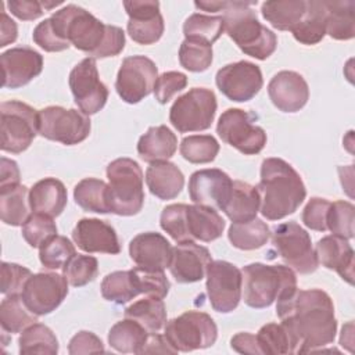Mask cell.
<instances>
[{
	"label": "cell",
	"mask_w": 355,
	"mask_h": 355,
	"mask_svg": "<svg viewBox=\"0 0 355 355\" xmlns=\"http://www.w3.org/2000/svg\"><path fill=\"white\" fill-rule=\"evenodd\" d=\"M72 240L85 252L119 254L121 244L115 229L97 218H83L78 220L72 230Z\"/></svg>",
	"instance_id": "obj_22"
},
{
	"label": "cell",
	"mask_w": 355,
	"mask_h": 355,
	"mask_svg": "<svg viewBox=\"0 0 355 355\" xmlns=\"http://www.w3.org/2000/svg\"><path fill=\"white\" fill-rule=\"evenodd\" d=\"M68 280L55 272H40L32 275L21 293L26 308L37 315H47L55 311L68 294Z\"/></svg>",
	"instance_id": "obj_16"
},
{
	"label": "cell",
	"mask_w": 355,
	"mask_h": 355,
	"mask_svg": "<svg viewBox=\"0 0 355 355\" xmlns=\"http://www.w3.org/2000/svg\"><path fill=\"white\" fill-rule=\"evenodd\" d=\"M164 336L178 352H190L212 347L218 337V327L208 313L187 311L165 323Z\"/></svg>",
	"instance_id": "obj_7"
},
{
	"label": "cell",
	"mask_w": 355,
	"mask_h": 355,
	"mask_svg": "<svg viewBox=\"0 0 355 355\" xmlns=\"http://www.w3.org/2000/svg\"><path fill=\"white\" fill-rule=\"evenodd\" d=\"M354 220H355V208L348 201H334L330 202L327 216H326V227L334 236H340L343 239L354 237Z\"/></svg>",
	"instance_id": "obj_47"
},
{
	"label": "cell",
	"mask_w": 355,
	"mask_h": 355,
	"mask_svg": "<svg viewBox=\"0 0 355 355\" xmlns=\"http://www.w3.org/2000/svg\"><path fill=\"white\" fill-rule=\"evenodd\" d=\"M61 1H36V0H10L7 1L8 10L12 15L22 21H32L43 15L44 11L60 6Z\"/></svg>",
	"instance_id": "obj_55"
},
{
	"label": "cell",
	"mask_w": 355,
	"mask_h": 355,
	"mask_svg": "<svg viewBox=\"0 0 355 355\" xmlns=\"http://www.w3.org/2000/svg\"><path fill=\"white\" fill-rule=\"evenodd\" d=\"M255 337L261 354H295L293 337L282 322L262 326Z\"/></svg>",
	"instance_id": "obj_42"
},
{
	"label": "cell",
	"mask_w": 355,
	"mask_h": 355,
	"mask_svg": "<svg viewBox=\"0 0 355 355\" xmlns=\"http://www.w3.org/2000/svg\"><path fill=\"white\" fill-rule=\"evenodd\" d=\"M150 331L137 320L125 318L116 322L108 331V344L122 354H140L147 343Z\"/></svg>",
	"instance_id": "obj_31"
},
{
	"label": "cell",
	"mask_w": 355,
	"mask_h": 355,
	"mask_svg": "<svg viewBox=\"0 0 355 355\" xmlns=\"http://www.w3.org/2000/svg\"><path fill=\"white\" fill-rule=\"evenodd\" d=\"M69 87L79 110L89 115L97 114L108 100V89L100 80L96 58L86 57L69 72Z\"/></svg>",
	"instance_id": "obj_15"
},
{
	"label": "cell",
	"mask_w": 355,
	"mask_h": 355,
	"mask_svg": "<svg viewBox=\"0 0 355 355\" xmlns=\"http://www.w3.org/2000/svg\"><path fill=\"white\" fill-rule=\"evenodd\" d=\"M110 209L119 216H132L144 204L143 171L132 158H116L107 166Z\"/></svg>",
	"instance_id": "obj_6"
},
{
	"label": "cell",
	"mask_w": 355,
	"mask_h": 355,
	"mask_svg": "<svg viewBox=\"0 0 355 355\" xmlns=\"http://www.w3.org/2000/svg\"><path fill=\"white\" fill-rule=\"evenodd\" d=\"M295 290L297 277L290 266L255 262L241 270V297L251 308H268Z\"/></svg>",
	"instance_id": "obj_5"
},
{
	"label": "cell",
	"mask_w": 355,
	"mask_h": 355,
	"mask_svg": "<svg viewBox=\"0 0 355 355\" xmlns=\"http://www.w3.org/2000/svg\"><path fill=\"white\" fill-rule=\"evenodd\" d=\"M125 318H130L141 323L150 333H158L166 323V309L162 298H141L125 309Z\"/></svg>",
	"instance_id": "obj_39"
},
{
	"label": "cell",
	"mask_w": 355,
	"mask_h": 355,
	"mask_svg": "<svg viewBox=\"0 0 355 355\" xmlns=\"http://www.w3.org/2000/svg\"><path fill=\"white\" fill-rule=\"evenodd\" d=\"M68 352L71 355L104 352V345H103V341L94 333L82 330L71 338L68 344Z\"/></svg>",
	"instance_id": "obj_57"
},
{
	"label": "cell",
	"mask_w": 355,
	"mask_h": 355,
	"mask_svg": "<svg viewBox=\"0 0 355 355\" xmlns=\"http://www.w3.org/2000/svg\"><path fill=\"white\" fill-rule=\"evenodd\" d=\"M54 236H57V226L47 215L33 212L22 225V237L33 248H40Z\"/></svg>",
	"instance_id": "obj_50"
},
{
	"label": "cell",
	"mask_w": 355,
	"mask_h": 355,
	"mask_svg": "<svg viewBox=\"0 0 355 355\" xmlns=\"http://www.w3.org/2000/svg\"><path fill=\"white\" fill-rule=\"evenodd\" d=\"M146 183L153 196L159 200H172L180 194L184 176L173 162L158 161L147 168Z\"/></svg>",
	"instance_id": "obj_28"
},
{
	"label": "cell",
	"mask_w": 355,
	"mask_h": 355,
	"mask_svg": "<svg viewBox=\"0 0 355 355\" xmlns=\"http://www.w3.org/2000/svg\"><path fill=\"white\" fill-rule=\"evenodd\" d=\"M19 354H49L58 352V340L53 330L43 323H33L26 327L18 338Z\"/></svg>",
	"instance_id": "obj_40"
},
{
	"label": "cell",
	"mask_w": 355,
	"mask_h": 355,
	"mask_svg": "<svg viewBox=\"0 0 355 355\" xmlns=\"http://www.w3.org/2000/svg\"><path fill=\"white\" fill-rule=\"evenodd\" d=\"M90 129L89 116L75 108L50 105L39 111V135L44 139L73 146L87 139Z\"/></svg>",
	"instance_id": "obj_10"
},
{
	"label": "cell",
	"mask_w": 355,
	"mask_h": 355,
	"mask_svg": "<svg viewBox=\"0 0 355 355\" xmlns=\"http://www.w3.org/2000/svg\"><path fill=\"white\" fill-rule=\"evenodd\" d=\"M75 255V245L65 236H54L39 248V259L46 269H62Z\"/></svg>",
	"instance_id": "obj_46"
},
{
	"label": "cell",
	"mask_w": 355,
	"mask_h": 355,
	"mask_svg": "<svg viewBox=\"0 0 355 355\" xmlns=\"http://www.w3.org/2000/svg\"><path fill=\"white\" fill-rule=\"evenodd\" d=\"M36 322L37 315L26 308L21 294H10L1 301L0 324L3 333H21Z\"/></svg>",
	"instance_id": "obj_38"
},
{
	"label": "cell",
	"mask_w": 355,
	"mask_h": 355,
	"mask_svg": "<svg viewBox=\"0 0 355 355\" xmlns=\"http://www.w3.org/2000/svg\"><path fill=\"white\" fill-rule=\"evenodd\" d=\"M128 21V33L139 44H154L164 33V18L159 12V3L155 0L123 1Z\"/></svg>",
	"instance_id": "obj_19"
},
{
	"label": "cell",
	"mask_w": 355,
	"mask_h": 355,
	"mask_svg": "<svg viewBox=\"0 0 355 355\" xmlns=\"http://www.w3.org/2000/svg\"><path fill=\"white\" fill-rule=\"evenodd\" d=\"M306 10L304 0L265 1L261 6L262 17L277 31H293Z\"/></svg>",
	"instance_id": "obj_34"
},
{
	"label": "cell",
	"mask_w": 355,
	"mask_h": 355,
	"mask_svg": "<svg viewBox=\"0 0 355 355\" xmlns=\"http://www.w3.org/2000/svg\"><path fill=\"white\" fill-rule=\"evenodd\" d=\"M32 272L18 263L1 262V294H21Z\"/></svg>",
	"instance_id": "obj_52"
},
{
	"label": "cell",
	"mask_w": 355,
	"mask_h": 355,
	"mask_svg": "<svg viewBox=\"0 0 355 355\" xmlns=\"http://www.w3.org/2000/svg\"><path fill=\"white\" fill-rule=\"evenodd\" d=\"M225 31L222 15L191 14L183 24V35L186 39L200 40L212 46Z\"/></svg>",
	"instance_id": "obj_41"
},
{
	"label": "cell",
	"mask_w": 355,
	"mask_h": 355,
	"mask_svg": "<svg viewBox=\"0 0 355 355\" xmlns=\"http://www.w3.org/2000/svg\"><path fill=\"white\" fill-rule=\"evenodd\" d=\"M0 190L19 184V168L14 159L1 157L0 159Z\"/></svg>",
	"instance_id": "obj_58"
},
{
	"label": "cell",
	"mask_w": 355,
	"mask_h": 355,
	"mask_svg": "<svg viewBox=\"0 0 355 355\" xmlns=\"http://www.w3.org/2000/svg\"><path fill=\"white\" fill-rule=\"evenodd\" d=\"M186 205L187 204H171L161 212L159 225L176 243L189 241L186 234Z\"/></svg>",
	"instance_id": "obj_51"
},
{
	"label": "cell",
	"mask_w": 355,
	"mask_h": 355,
	"mask_svg": "<svg viewBox=\"0 0 355 355\" xmlns=\"http://www.w3.org/2000/svg\"><path fill=\"white\" fill-rule=\"evenodd\" d=\"M29 190L24 184L0 190V215L1 220L10 226H22L29 214Z\"/></svg>",
	"instance_id": "obj_35"
},
{
	"label": "cell",
	"mask_w": 355,
	"mask_h": 355,
	"mask_svg": "<svg viewBox=\"0 0 355 355\" xmlns=\"http://www.w3.org/2000/svg\"><path fill=\"white\" fill-rule=\"evenodd\" d=\"M207 293L214 311L229 313L241 300V270L227 261H211L207 268Z\"/></svg>",
	"instance_id": "obj_14"
},
{
	"label": "cell",
	"mask_w": 355,
	"mask_h": 355,
	"mask_svg": "<svg viewBox=\"0 0 355 355\" xmlns=\"http://www.w3.org/2000/svg\"><path fill=\"white\" fill-rule=\"evenodd\" d=\"M3 71V87L18 89L28 85L40 75L43 69V57L39 51L22 46L12 47L0 54Z\"/></svg>",
	"instance_id": "obj_20"
},
{
	"label": "cell",
	"mask_w": 355,
	"mask_h": 355,
	"mask_svg": "<svg viewBox=\"0 0 355 355\" xmlns=\"http://www.w3.org/2000/svg\"><path fill=\"white\" fill-rule=\"evenodd\" d=\"M18 36L17 24L7 15L4 10V4H1V39H0V47H4L12 42H15Z\"/></svg>",
	"instance_id": "obj_61"
},
{
	"label": "cell",
	"mask_w": 355,
	"mask_h": 355,
	"mask_svg": "<svg viewBox=\"0 0 355 355\" xmlns=\"http://www.w3.org/2000/svg\"><path fill=\"white\" fill-rule=\"evenodd\" d=\"M33 42L42 47L44 51L55 53V51H64L67 50L71 44L67 42H62L53 31L50 19H44L36 25L32 33Z\"/></svg>",
	"instance_id": "obj_56"
},
{
	"label": "cell",
	"mask_w": 355,
	"mask_h": 355,
	"mask_svg": "<svg viewBox=\"0 0 355 355\" xmlns=\"http://www.w3.org/2000/svg\"><path fill=\"white\" fill-rule=\"evenodd\" d=\"M176 354L178 351L169 344L165 336H161L158 333H151L147 338V343L144 344L140 354Z\"/></svg>",
	"instance_id": "obj_60"
},
{
	"label": "cell",
	"mask_w": 355,
	"mask_h": 355,
	"mask_svg": "<svg viewBox=\"0 0 355 355\" xmlns=\"http://www.w3.org/2000/svg\"><path fill=\"white\" fill-rule=\"evenodd\" d=\"M179 62L190 72H204L212 62V46L200 40L184 39L179 49Z\"/></svg>",
	"instance_id": "obj_45"
},
{
	"label": "cell",
	"mask_w": 355,
	"mask_h": 355,
	"mask_svg": "<svg viewBox=\"0 0 355 355\" xmlns=\"http://www.w3.org/2000/svg\"><path fill=\"white\" fill-rule=\"evenodd\" d=\"M172 245L159 233L146 232L135 236L129 244L132 261L144 269L165 270L172 259Z\"/></svg>",
	"instance_id": "obj_24"
},
{
	"label": "cell",
	"mask_w": 355,
	"mask_h": 355,
	"mask_svg": "<svg viewBox=\"0 0 355 355\" xmlns=\"http://www.w3.org/2000/svg\"><path fill=\"white\" fill-rule=\"evenodd\" d=\"M158 79L155 62L146 55L123 58L116 75L115 89L128 104H136L154 92Z\"/></svg>",
	"instance_id": "obj_13"
},
{
	"label": "cell",
	"mask_w": 355,
	"mask_h": 355,
	"mask_svg": "<svg viewBox=\"0 0 355 355\" xmlns=\"http://www.w3.org/2000/svg\"><path fill=\"white\" fill-rule=\"evenodd\" d=\"M215 82L218 89L236 103L251 100L263 85L261 68L244 60L222 67L216 72Z\"/></svg>",
	"instance_id": "obj_17"
},
{
	"label": "cell",
	"mask_w": 355,
	"mask_h": 355,
	"mask_svg": "<svg viewBox=\"0 0 355 355\" xmlns=\"http://www.w3.org/2000/svg\"><path fill=\"white\" fill-rule=\"evenodd\" d=\"M130 275L139 294L165 298L171 288V283L164 270H150L141 266H135L130 269Z\"/></svg>",
	"instance_id": "obj_48"
},
{
	"label": "cell",
	"mask_w": 355,
	"mask_h": 355,
	"mask_svg": "<svg viewBox=\"0 0 355 355\" xmlns=\"http://www.w3.org/2000/svg\"><path fill=\"white\" fill-rule=\"evenodd\" d=\"M0 115L1 150L11 154L25 151L39 133V111L22 101L10 100L0 104Z\"/></svg>",
	"instance_id": "obj_8"
},
{
	"label": "cell",
	"mask_w": 355,
	"mask_h": 355,
	"mask_svg": "<svg viewBox=\"0 0 355 355\" xmlns=\"http://www.w3.org/2000/svg\"><path fill=\"white\" fill-rule=\"evenodd\" d=\"M233 189L230 176L218 168L200 169L189 179V196L194 204L223 211Z\"/></svg>",
	"instance_id": "obj_18"
},
{
	"label": "cell",
	"mask_w": 355,
	"mask_h": 355,
	"mask_svg": "<svg viewBox=\"0 0 355 355\" xmlns=\"http://www.w3.org/2000/svg\"><path fill=\"white\" fill-rule=\"evenodd\" d=\"M293 36L297 42L312 46L319 43L326 35V7L324 1H306V10L302 19L293 28Z\"/></svg>",
	"instance_id": "obj_33"
},
{
	"label": "cell",
	"mask_w": 355,
	"mask_h": 355,
	"mask_svg": "<svg viewBox=\"0 0 355 355\" xmlns=\"http://www.w3.org/2000/svg\"><path fill=\"white\" fill-rule=\"evenodd\" d=\"M216 107V96L212 90L193 87L175 100L169 110V121L180 133L201 132L214 122Z\"/></svg>",
	"instance_id": "obj_9"
},
{
	"label": "cell",
	"mask_w": 355,
	"mask_h": 355,
	"mask_svg": "<svg viewBox=\"0 0 355 355\" xmlns=\"http://www.w3.org/2000/svg\"><path fill=\"white\" fill-rule=\"evenodd\" d=\"M276 313L293 337L295 354L318 351L336 338L334 305L323 290L297 288L293 294L277 300Z\"/></svg>",
	"instance_id": "obj_1"
},
{
	"label": "cell",
	"mask_w": 355,
	"mask_h": 355,
	"mask_svg": "<svg viewBox=\"0 0 355 355\" xmlns=\"http://www.w3.org/2000/svg\"><path fill=\"white\" fill-rule=\"evenodd\" d=\"M68 194L64 183L55 178H44L29 190L31 209L50 218L61 215L67 205Z\"/></svg>",
	"instance_id": "obj_27"
},
{
	"label": "cell",
	"mask_w": 355,
	"mask_h": 355,
	"mask_svg": "<svg viewBox=\"0 0 355 355\" xmlns=\"http://www.w3.org/2000/svg\"><path fill=\"white\" fill-rule=\"evenodd\" d=\"M330 207V201L320 197H312L302 211L304 225L316 232H326V216Z\"/></svg>",
	"instance_id": "obj_54"
},
{
	"label": "cell",
	"mask_w": 355,
	"mask_h": 355,
	"mask_svg": "<svg viewBox=\"0 0 355 355\" xmlns=\"http://www.w3.org/2000/svg\"><path fill=\"white\" fill-rule=\"evenodd\" d=\"M178 148L176 135L165 125L151 126L137 141V153L146 162L168 161Z\"/></svg>",
	"instance_id": "obj_29"
},
{
	"label": "cell",
	"mask_w": 355,
	"mask_h": 355,
	"mask_svg": "<svg viewBox=\"0 0 355 355\" xmlns=\"http://www.w3.org/2000/svg\"><path fill=\"white\" fill-rule=\"evenodd\" d=\"M225 225L216 209L198 204L186 205V234L189 241H214L222 236Z\"/></svg>",
	"instance_id": "obj_26"
},
{
	"label": "cell",
	"mask_w": 355,
	"mask_h": 355,
	"mask_svg": "<svg viewBox=\"0 0 355 355\" xmlns=\"http://www.w3.org/2000/svg\"><path fill=\"white\" fill-rule=\"evenodd\" d=\"M254 4L257 1H225L222 8L223 25L229 37L244 54L257 60H266L275 53L277 37L258 21L257 12L251 8Z\"/></svg>",
	"instance_id": "obj_4"
},
{
	"label": "cell",
	"mask_w": 355,
	"mask_h": 355,
	"mask_svg": "<svg viewBox=\"0 0 355 355\" xmlns=\"http://www.w3.org/2000/svg\"><path fill=\"white\" fill-rule=\"evenodd\" d=\"M229 241L233 247L244 251L261 248L270 237L269 226L258 218L248 222L232 223L227 232Z\"/></svg>",
	"instance_id": "obj_37"
},
{
	"label": "cell",
	"mask_w": 355,
	"mask_h": 355,
	"mask_svg": "<svg viewBox=\"0 0 355 355\" xmlns=\"http://www.w3.org/2000/svg\"><path fill=\"white\" fill-rule=\"evenodd\" d=\"M216 133L222 141L245 155L261 153L266 144L265 130L254 125L251 115L240 108H229L219 116Z\"/></svg>",
	"instance_id": "obj_12"
},
{
	"label": "cell",
	"mask_w": 355,
	"mask_h": 355,
	"mask_svg": "<svg viewBox=\"0 0 355 355\" xmlns=\"http://www.w3.org/2000/svg\"><path fill=\"white\" fill-rule=\"evenodd\" d=\"M272 243L282 259L298 273L308 275L318 269L319 261L311 236L297 222L279 225L272 234Z\"/></svg>",
	"instance_id": "obj_11"
},
{
	"label": "cell",
	"mask_w": 355,
	"mask_h": 355,
	"mask_svg": "<svg viewBox=\"0 0 355 355\" xmlns=\"http://www.w3.org/2000/svg\"><path fill=\"white\" fill-rule=\"evenodd\" d=\"M268 94L277 110L283 112H297L306 104L309 87L298 72L280 71L270 79Z\"/></svg>",
	"instance_id": "obj_23"
},
{
	"label": "cell",
	"mask_w": 355,
	"mask_h": 355,
	"mask_svg": "<svg viewBox=\"0 0 355 355\" xmlns=\"http://www.w3.org/2000/svg\"><path fill=\"white\" fill-rule=\"evenodd\" d=\"M230 347L240 354H261L257 337L251 333H237L232 337Z\"/></svg>",
	"instance_id": "obj_59"
},
{
	"label": "cell",
	"mask_w": 355,
	"mask_h": 355,
	"mask_svg": "<svg viewBox=\"0 0 355 355\" xmlns=\"http://www.w3.org/2000/svg\"><path fill=\"white\" fill-rule=\"evenodd\" d=\"M54 33L92 58L118 55L125 47V32L107 25L75 4H68L49 18Z\"/></svg>",
	"instance_id": "obj_2"
},
{
	"label": "cell",
	"mask_w": 355,
	"mask_h": 355,
	"mask_svg": "<svg viewBox=\"0 0 355 355\" xmlns=\"http://www.w3.org/2000/svg\"><path fill=\"white\" fill-rule=\"evenodd\" d=\"M315 252L324 268L336 270L347 283H354V250L347 239L324 236L316 243Z\"/></svg>",
	"instance_id": "obj_25"
},
{
	"label": "cell",
	"mask_w": 355,
	"mask_h": 355,
	"mask_svg": "<svg viewBox=\"0 0 355 355\" xmlns=\"http://www.w3.org/2000/svg\"><path fill=\"white\" fill-rule=\"evenodd\" d=\"M326 33L336 40H349L355 36V3L324 1Z\"/></svg>",
	"instance_id": "obj_32"
},
{
	"label": "cell",
	"mask_w": 355,
	"mask_h": 355,
	"mask_svg": "<svg viewBox=\"0 0 355 355\" xmlns=\"http://www.w3.org/2000/svg\"><path fill=\"white\" fill-rule=\"evenodd\" d=\"M261 198L259 211L269 220H279L294 214L306 197L300 173L282 158H266L261 165L257 186Z\"/></svg>",
	"instance_id": "obj_3"
},
{
	"label": "cell",
	"mask_w": 355,
	"mask_h": 355,
	"mask_svg": "<svg viewBox=\"0 0 355 355\" xmlns=\"http://www.w3.org/2000/svg\"><path fill=\"white\" fill-rule=\"evenodd\" d=\"M182 157L191 164L212 162L219 153V143L211 135H191L180 141Z\"/></svg>",
	"instance_id": "obj_43"
},
{
	"label": "cell",
	"mask_w": 355,
	"mask_h": 355,
	"mask_svg": "<svg viewBox=\"0 0 355 355\" xmlns=\"http://www.w3.org/2000/svg\"><path fill=\"white\" fill-rule=\"evenodd\" d=\"M187 86V76L179 71H168L158 76L154 86V96L159 104H166L176 93Z\"/></svg>",
	"instance_id": "obj_53"
},
{
	"label": "cell",
	"mask_w": 355,
	"mask_h": 355,
	"mask_svg": "<svg viewBox=\"0 0 355 355\" xmlns=\"http://www.w3.org/2000/svg\"><path fill=\"white\" fill-rule=\"evenodd\" d=\"M98 273V261L92 255L76 254L62 268V275L73 287H82L93 282Z\"/></svg>",
	"instance_id": "obj_49"
},
{
	"label": "cell",
	"mask_w": 355,
	"mask_h": 355,
	"mask_svg": "<svg viewBox=\"0 0 355 355\" xmlns=\"http://www.w3.org/2000/svg\"><path fill=\"white\" fill-rule=\"evenodd\" d=\"M101 295L111 302L125 304L139 295L130 270H116L108 273L101 282Z\"/></svg>",
	"instance_id": "obj_44"
},
{
	"label": "cell",
	"mask_w": 355,
	"mask_h": 355,
	"mask_svg": "<svg viewBox=\"0 0 355 355\" xmlns=\"http://www.w3.org/2000/svg\"><path fill=\"white\" fill-rule=\"evenodd\" d=\"M211 261L207 247L194 241H183L172 250L169 270L178 283H196L205 277Z\"/></svg>",
	"instance_id": "obj_21"
},
{
	"label": "cell",
	"mask_w": 355,
	"mask_h": 355,
	"mask_svg": "<svg viewBox=\"0 0 355 355\" xmlns=\"http://www.w3.org/2000/svg\"><path fill=\"white\" fill-rule=\"evenodd\" d=\"M259 207L261 198L257 187L241 180H234L230 198L223 212L233 223H240L257 218Z\"/></svg>",
	"instance_id": "obj_30"
},
{
	"label": "cell",
	"mask_w": 355,
	"mask_h": 355,
	"mask_svg": "<svg viewBox=\"0 0 355 355\" xmlns=\"http://www.w3.org/2000/svg\"><path fill=\"white\" fill-rule=\"evenodd\" d=\"M75 202L87 212L108 214L110 209V197H108V184L96 178L82 179L73 189Z\"/></svg>",
	"instance_id": "obj_36"
}]
</instances>
